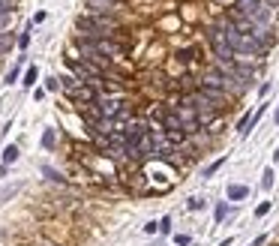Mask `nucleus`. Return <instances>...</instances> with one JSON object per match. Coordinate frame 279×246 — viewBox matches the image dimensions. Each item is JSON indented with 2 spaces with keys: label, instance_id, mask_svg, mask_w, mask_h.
<instances>
[{
  "label": "nucleus",
  "instance_id": "1",
  "mask_svg": "<svg viewBox=\"0 0 279 246\" xmlns=\"http://www.w3.org/2000/svg\"><path fill=\"white\" fill-rule=\"evenodd\" d=\"M234 12L246 15L258 24H270V6H264V0H234Z\"/></svg>",
  "mask_w": 279,
  "mask_h": 246
},
{
  "label": "nucleus",
  "instance_id": "2",
  "mask_svg": "<svg viewBox=\"0 0 279 246\" xmlns=\"http://www.w3.org/2000/svg\"><path fill=\"white\" fill-rule=\"evenodd\" d=\"M90 15H114L120 9V0H87Z\"/></svg>",
  "mask_w": 279,
  "mask_h": 246
},
{
  "label": "nucleus",
  "instance_id": "3",
  "mask_svg": "<svg viewBox=\"0 0 279 246\" xmlns=\"http://www.w3.org/2000/svg\"><path fill=\"white\" fill-rule=\"evenodd\" d=\"M198 90L204 93V96H207V99H210V102L216 105L219 111H222V108H225V102L231 99V96H228L225 90H216V87H204V84H198Z\"/></svg>",
  "mask_w": 279,
  "mask_h": 246
},
{
  "label": "nucleus",
  "instance_id": "4",
  "mask_svg": "<svg viewBox=\"0 0 279 246\" xmlns=\"http://www.w3.org/2000/svg\"><path fill=\"white\" fill-rule=\"evenodd\" d=\"M249 198V186L246 183H231L228 186V201H243Z\"/></svg>",
  "mask_w": 279,
  "mask_h": 246
},
{
  "label": "nucleus",
  "instance_id": "5",
  "mask_svg": "<svg viewBox=\"0 0 279 246\" xmlns=\"http://www.w3.org/2000/svg\"><path fill=\"white\" fill-rule=\"evenodd\" d=\"M228 213H231V207H228V201H219L216 204V210H213V222H225V219H228Z\"/></svg>",
  "mask_w": 279,
  "mask_h": 246
},
{
  "label": "nucleus",
  "instance_id": "6",
  "mask_svg": "<svg viewBox=\"0 0 279 246\" xmlns=\"http://www.w3.org/2000/svg\"><path fill=\"white\" fill-rule=\"evenodd\" d=\"M15 159H18V147L15 144H6L3 147V165H12Z\"/></svg>",
  "mask_w": 279,
  "mask_h": 246
},
{
  "label": "nucleus",
  "instance_id": "7",
  "mask_svg": "<svg viewBox=\"0 0 279 246\" xmlns=\"http://www.w3.org/2000/svg\"><path fill=\"white\" fill-rule=\"evenodd\" d=\"M204 204H207V201H204L201 195H192V198L186 201V207H189V210H204Z\"/></svg>",
  "mask_w": 279,
  "mask_h": 246
},
{
  "label": "nucleus",
  "instance_id": "8",
  "mask_svg": "<svg viewBox=\"0 0 279 246\" xmlns=\"http://www.w3.org/2000/svg\"><path fill=\"white\" fill-rule=\"evenodd\" d=\"M36 75H39V69L30 66V69L24 72V81H21V84H24V87H33V84H36Z\"/></svg>",
  "mask_w": 279,
  "mask_h": 246
},
{
  "label": "nucleus",
  "instance_id": "9",
  "mask_svg": "<svg viewBox=\"0 0 279 246\" xmlns=\"http://www.w3.org/2000/svg\"><path fill=\"white\" fill-rule=\"evenodd\" d=\"M261 189H273V168H264V174H261Z\"/></svg>",
  "mask_w": 279,
  "mask_h": 246
},
{
  "label": "nucleus",
  "instance_id": "10",
  "mask_svg": "<svg viewBox=\"0 0 279 246\" xmlns=\"http://www.w3.org/2000/svg\"><path fill=\"white\" fill-rule=\"evenodd\" d=\"M42 174H45L48 180H54V183H63V174H60V171H54V168H48V165L42 168Z\"/></svg>",
  "mask_w": 279,
  "mask_h": 246
},
{
  "label": "nucleus",
  "instance_id": "11",
  "mask_svg": "<svg viewBox=\"0 0 279 246\" xmlns=\"http://www.w3.org/2000/svg\"><path fill=\"white\" fill-rule=\"evenodd\" d=\"M222 165H225V159H216V162H210V165L204 168V177H213V174H216Z\"/></svg>",
  "mask_w": 279,
  "mask_h": 246
},
{
  "label": "nucleus",
  "instance_id": "12",
  "mask_svg": "<svg viewBox=\"0 0 279 246\" xmlns=\"http://www.w3.org/2000/svg\"><path fill=\"white\" fill-rule=\"evenodd\" d=\"M159 234H171V216H162L159 219Z\"/></svg>",
  "mask_w": 279,
  "mask_h": 246
},
{
  "label": "nucleus",
  "instance_id": "13",
  "mask_svg": "<svg viewBox=\"0 0 279 246\" xmlns=\"http://www.w3.org/2000/svg\"><path fill=\"white\" fill-rule=\"evenodd\" d=\"M42 147H45V150H51V147H54V132H51V129L42 135Z\"/></svg>",
  "mask_w": 279,
  "mask_h": 246
},
{
  "label": "nucleus",
  "instance_id": "14",
  "mask_svg": "<svg viewBox=\"0 0 279 246\" xmlns=\"http://www.w3.org/2000/svg\"><path fill=\"white\" fill-rule=\"evenodd\" d=\"M9 45H12V36H9V33H0V54L9 51Z\"/></svg>",
  "mask_w": 279,
  "mask_h": 246
},
{
  "label": "nucleus",
  "instance_id": "15",
  "mask_svg": "<svg viewBox=\"0 0 279 246\" xmlns=\"http://www.w3.org/2000/svg\"><path fill=\"white\" fill-rule=\"evenodd\" d=\"M168 141H171V144H183L186 132H168Z\"/></svg>",
  "mask_w": 279,
  "mask_h": 246
},
{
  "label": "nucleus",
  "instance_id": "16",
  "mask_svg": "<svg viewBox=\"0 0 279 246\" xmlns=\"http://www.w3.org/2000/svg\"><path fill=\"white\" fill-rule=\"evenodd\" d=\"M267 213H270V201H261V204L255 207V216L261 219V216H267Z\"/></svg>",
  "mask_w": 279,
  "mask_h": 246
},
{
  "label": "nucleus",
  "instance_id": "17",
  "mask_svg": "<svg viewBox=\"0 0 279 246\" xmlns=\"http://www.w3.org/2000/svg\"><path fill=\"white\" fill-rule=\"evenodd\" d=\"M174 243L177 246H189L192 243V237H189V234H174Z\"/></svg>",
  "mask_w": 279,
  "mask_h": 246
},
{
  "label": "nucleus",
  "instance_id": "18",
  "mask_svg": "<svg viewBox=\"0 0 279 246\" xmlns=\"http://www.w3.org/2000/svg\"><path fill=\"white\" fill-rule=\"evenodd\" d=\"M15 81H18V66L9 69V75H6V84H15Z\"/></svg>",
  "mask_w": 279,
  "mask_h": 246
},
{
  "label": "nucleus",
  "instance_id": "19",
  "mask_svg": "<svg viewBox=\"0 0 279 246\" xmlns=\"http://www.w3.org/2000/svg\"><path fill=\"white\" fill-rule=\"evenodd\" d=\"M144 231H147V234H156V231H159V222H147V225H144Z\"/></svg>",
  "mask_w": 279,
  "mask_h": 246
},
{
  "label": "nucleus",
  "instance_id": "20",
  "mask_svg": "<svg viewBox=\"0 0 279 246\" xmlns=\"http://www.w3.org/2000/svg\"><path fill=\"white\" fill-rule=\"evenodd\" d=\"M15 192H18V189H15V186H9V189H3V195H0V198H3V201H9Z\"/></svg>",
  "mask_w": 279,
  "mask_h": 246
},
{
  "label": "nucleus",
  "instance_id": "21",
  "mask_svg": "<svg viewBox=\"0 0 279 246\" xmlns=\"http://www.w3.org/2000/svg\"><path fill=\"white\" fill-rule=\"evenodd\" d=\"M45 87H48V90H60V81H57V78H48V84H45Z\"/></svg>",
  "mask_w": 279,
  "mask_h": 246
},
{
  "label": "nucleus",
  "instance_id": "22",
  "mask_svg": "<svg viewBox=\"0 0 279 246\" xmlns=\"http://www.w3.org/2000/svg\"><path fill=\"white\" fill-rule=\"evenodd\" d=\"M264 243H267V234H261V237H255V240H252V243H249V246H264Z\"/></svg>",
  "mask_w": 279,
  "mask_h": 246
},
{
  "label": "nucleus",
  "instance_id": "23",
  "mask_svg": "<svg viewBox=\"0 0 279 246\" xmlns=\"http://www.w3.org/2000/svg\"><path fill=\"white\" fill-rule=\"evenodd\" d=\"M27 42H30V36H27V33H21V36H18V45H21V48H27Z\"/></svg>",
  "mask_w": 279,
  "mask_h": 246
},
{
  "label": "nucleus",
  "instance_id": "24",
  "mask_svg": "<svg viewBox=\"0 0 279 246\" xmlns=\"http://www.w3.org/2000/svg\"><path fill=\"white\" fill-rule=\"evenodd\" d=\"M6 15H12V6H3L0 3V18H6Z\"/></svg>",
  "mask_w": 279,
  "mask_h": 246
},
{
  "label": "nucleus",
  "instance_id": "25",
  "mask_svg": "<svg viewBox=\"0 0 279 246\" xmlns=\"http://www.w3.org/2000/svg\"><path fill=\"white\" fill-rule=\"evenodd\" d=\"M279 0H264V6H276Z\"/></svg>",
  "mask_w": 279,
  "mask_h": 246
},
{
  "label": "nucleus",
  "instance_id": "26",
  "mask_svg": "<svg viewBox=\"0 0 279 246\" xmlns=\"http://www.w3.org/2000/svg\"><path fill=\"white\" fill-rule=\"evenodd\" d=\"M273 120H276V126H279V108H276V114H273Z\"/></svg>",
  "mask_w": 279,
  "mask_h": 246
},
{
  "label": "nucleus",
  "instance_id": "27",
  "mask_svg": "<svg viewBox=\"0 0 279 246\" xmlns=\"http://www.w3.org/2000/svg\"><path fill=\"white\" fill-rule=\"evenodd\" d=\"M273 246H279V243H273Z\"/></svg>",
  "mask_w": 279,
  "mask_h": 246
},
{
  "label": "nucleus",
  "instance_id": "28",
  "mask_svg": "<svg viewBox=\"0 0 279 246\" xmlns=\"http://www.w3.org/2000/svg\"><path fill=\"white\" fill-rule=\"evenodd\" d=\"M45 246H48V243H45Z\"/></svg>",
  "mask_w": 279,
  "mask_h": 246
}]
</instances>
